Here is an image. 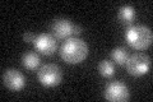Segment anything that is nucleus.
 <instances>
[{
    "label": "nucleus",
    "mask_w": 153,
    "mask_h": 102,
    "mask_svg": "<svg viewBox=\"0 0 153 102\" xmlns=\"http://www.w3.org/2000/svg\"><path fill=\"white\" fill-rule=\"evenodd\" d=\"M88 55V46L78 37H69L60 47V56L69 64H79Z\"/></svg>",
    "instance_id": "f257e3e1"
},
{
    "label": "nucleus",
    "mask_w": 153,
    "mask_h": 102,
    "mask_svg": "<svg viewBox=\"0 0 153 102\" xmlns=\"http://www.w3.org/2000/svg\"><path fill=\"white\" fill-rule=\"evenodd\" d=\"M125 38L128 43L137 50H146L152 45L153 35L151 28L143 24L129 27L125 32Z\"/></svg>",
    "instance_id": "f03ea898"
},
{
    "label": "nucleus",
    "mask_w": 153,
    "mask_h": 102,
    "mask_svg": "<svg viewBox=\"0 0 153 102\" xmlns=\"http://www.w3.org/2000/svg\"><path fill=\"white\" fill-rule=\"evenodd\" d=\"M37 78L45 87H55L63 79V71L56 64H45L37 71Z\"/></svg>",
    "instance_id": "7ed1b4c3"
},
{
    "label": "nucleus",
    "mask_w": 153,
    "mask_h": 102,
    "mask_svg": "<svg viewBox=\"0 0 153 102\" xmlns=\"http://www.w3.org/2000/svg\"><path fill=\"white\" fill-rule=\"evenodd\" d=\"M51 30L54 36L57 38H69V37H76L80 35L82 28L76 24H73L69 19L66 18H59L55 19L51 26Z\"/></svg>",
    "instance_id": "20e7f679"
},
{
    "label": "nucleus",
    "mask_w": 153,
    "mask_h": 102,
    "mask_svg": "<svg viewBox=\"0 0 153 102\" xmlns=\"http://www.w3.org/2000/svg\"><path fill=\"white\" fill-rule=\"evenodd\" d=\"M126 69L129 74L134 77H140L146 74L151 69V57L146 54H134L129 56L126 61Z\"/></svg>",
    "instance_id": "39448f33"
},
{
    "label": "nucleus",
    "mask_w": 153,
    "mask_h": 102,
    "mask_svg": "<svg viewBox=\"0 0 153 102\" xmlns=\"http://www.w3.org/2000/svg\"><path fill=\"white\" fill-rule=\"evenodd\" d=\"M105 98L111 102H124L130 98V92L123 82L114 80L105 88Z\"/></svg>",
    "instance_id": "423d86ee"
},
{
    "label": "nucleus",
    "mask_w": 153,
    "mask_h": 102,
    "mask_svg": "<svg viewBox=\"0 0 153 102\" xmlns=\"http://www.w3.org/2000/svg\"><path fill=\"white\" fill-rule=\"evenodd\" d=\"M3 83L12 91H21L26 86V78L17 69H7L3 73Z\"/></svg>",
    "instance_id": "0eeeda50"
},
{
    "label": "nucleus",
    "mask_w": 153,
    "mask_h": 102,
    "mask_svg": "<svg viewBox=\"0 0 153 102\" xmlns=\"http://www.w3.org/2000/svg\"><path fill=\"white\" fill-rule=\"evenodd\" d=\"M33 43H35L36 50L44 55H52L57 47L55 37L49 35V33H41V35L36 36Z\"/></svg>",
    "instance_id": "6e6552de"
},
{
    "label": "nucleus",
    "mask_w": 153,
    "mask_h": 102,
    "mask_svg": "<svg viewBox=\"0 0 153 102\" xmlns=\"http://www.w3.org/2000/svg\"><path fill=\"white\" fill-rule=\"evenodd\" d=\"M41 63V59H40V55L36 54L33 51H30V52H26L25 55L22 56V64L25 68L30 70H35L36 68H38Z\"/></svg>",
    "instance_id": "1a4fd4ad"
},
{
    "label": "nucleus",
    "mask_w": 153,
    "mask_h": 102,
    "mask_svg": "<svg viewBox=\"0 0 153 102\" xmlns=\"http://www.w3.org/2000/svg\"><path fill=\"white\" fill-rule=\"evenodd\" d=\"M119 18L124 23H131L135 19V10L131 5H123L119 9Z\"/></svg>",
    "instance_id": "9d476101"
},
{
    "label": "nucleus",
    "mask_w": 153,
    "mask_h": 102,
    "mask_svg": "<svg viewBox=\"0 0 153 102\" xmlns=\"http://www.w3.org/2000/svg\"><path fill=\"white\" fill-rule=\"evenodd\" d=\"M111 57L114 59L115 63H117L119 65H125L128 59H129L128 50L125 47H116V48H114L112 52H111Z\"/></svg>",
    "instance_id": "9b49d317"
},
{
    "label": "nucleus",
    "mask_w": 153,
    "mask_h": 102,
    "mask_svg": "<svg viewBox=\"0 0 153 102\" xmlns=\"http://www.w3.org/2000/svg\"><path fill=\"white\" fill-rule=\"evenodd\" d=\"M98 71H100V74H101L102 77L108 78V77H112L115 74V66H114V64L111 61L102 60L98 64Z\"/></svg>",
    "instance_id": "f8f14e48"
},
{
    "label": "nucleus",
    "mask_w": 153,
    "mask_h": 102,
    "mask_svg": "<svg viewBox=\"0 0 153 102\" xmlns=\"http://www.w3.org/2000/svg\"><path fill=\"white\" fill-rule=\"evenodd\" d=\"M36 36L33 35L32 32H26L25 35H23V40H25L26 42H31V41H35Z\"/></svg>",
    "instance_id": "ddd939ff"
}]
</instances>
